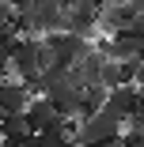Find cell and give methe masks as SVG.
Instances as JSON below:
<instances>
[{
	"instance_id": "cell-1",
	"label": "cell",
	"mask_w": 144,
	"mask_h": 147,
	"mask_svg": "<svg viewBox=\"0 0 144 147\" xmlns=\"http://www.w3.org/2000/svg\"><path fill=\"white\" fill-rule=\"evenodd\" d=\"M53 64V57H49V49L42 45V38H15V45L8 49V68L19 76V83L23 79H34L42 68H49Z\"/></svg>"
},
{
	"instance_id": "cell-2",
	"label": "cell",
	"mask_w": 144,
	"mask_h": 147,
	"mask_svg": "<svg viewBox=\"0 0 144 147\" xmlns=\"http://www.w3.org/2000/svg\"><path fill=\"white\" fill-rule=\"evenodd\" d=\"M121 136V121H114L110 113H91L87 121L76 125V147H91V143H102V140H118Z\"/></svg>"
},
{
	"instance_id": "cell-3",
	"label": "cell",
	"mask_w": 144,
	"mask_h": 147,
	"mask_svg": "<svg viewBox=\"0 0 144 147\" xmlns=\"http://www.w3.org/2000/svg\"><path fill=\"white\" fill-rule=\"evenodd\" d=\"M136 87H110L106 91V102H102V113H110L114 121H129V117L136 113Z\"/></svg>"
},
{
	"instance_id": "cell-4",
	"label": "cell",
	"mask_w": 144,
	"mask_h": 147,
	"mask_svg": "<svg viewBox=\"0 0 144 147\" xmlns=\"http://www.w3.org/2000/svg\"><path fill=\"white\" fill-rule=\"evenodd\" d=\"M133 19H136V11H133L129 4L110 0V4L102 8V15H99V34H118V30H125Z\"/></svg>"
},
{
	"instance_id": "cell-5",
	"label": "cell",
	"mask_w": 144,
	"mask_h": 147,
	"mask_svg": "<svg viewBox=\"0 0 144 147\" xmlns=\"http://www.w3.org/2000/svg\"><path fill=\"white\" fill-rule=\"evenodd\" d=\"M27 125H31V132H42V128H53L57 121H65V117H57V109L49 106V98H31L23 109Z\"/></svg>"
},
{
	"instance_id": "cell-6",
	"label": "cell",
	"mask_w": 144,
	"mask_h": 147,
	"mask_svg": "<svg viewBox=\"0 0 144 147\" xmlns=\"http://www.w3.org/2000/svg\"><path fill=\"white\" fill-rule=\"evenodd\" d=\"M27 102H31V94H27V87L19 79L0 83V117H4V113H23Z\"/></svg>"
},
{
	"instance_id": "cell-7",
	"label": "cell",
	"mask_w": 144,
	"mask_h": 147,
	"mask_svg": "<svg viewBox=\"0 0 144 147\" xmlns=\"http://www.w3.org/2000/svg\"><path fill=\"white\" fill-rule=\"evenodd\" d=\"M27 136H34L31 125H27V117L23 113H4L0 117V140H8V143H19Z\"/></svg>"
},
{
	"instance_id": "cell-8",
	"label": "cell",
	"mask_w": 144,
	"mask_h": 147,
	"mask_svg": "<svg viewBox=\"0 0 144 147\" xmlns=\"http://www.w3.org/2000/svg\"><path fill=\"white\" fill-rule=\"evenodd\" d=\"M133 87H136V94H144V64H136V76H133Z\"/></svg>"
},
{
	"instance_id": "cell-9",
	"label": "cell",
	"mask_w": 144,
	"mask_h": 147,
	"mask_svg": "<svg viewBox=\"0 0 144 147\" xmlns=\"http://www.w3.org/2000/svg\"><path fill=\"white\" fill-rule=\"evenodd\" d=\"M129 30H136V34H140V38H144V15H136V19H133V23H129Z\"/></svg>"
},
{
	"instance_id": "cell-10",
	"label": "cell",
	"mask_w": 144,
	"mask_h": 147,
	"mask_svg": "<svg viewBox=\"0 0 144 147\" xmlns=\"http://www.w3.org/2000/svg\"><path fill=\"white\" fill-rule=\"evenodd\" d=\"M8 49H12V45H8L4 38H0V68H4V64H8Z\"/></svg>"
},
{
	"instance_id": "cell-11",
	"label": "cell",
	"mask_w": 144,
	"mask_h": 147,
	"mask_svg": "<svg viewBox=\"0 0 144 147\" xmlns=\"http://www.w3.org/2000/svg\"><path fill=\"white\" fill-rule=\"evenodd\" d=\"M8 147H38V143H34V136H27V140H19V143H8Z\"/></svg>"
},
{
	"instance_id": "cell-12",
	"label": "cell",
	"mask_w": 144,
	"mask_h": 147,
	"mask_svg": "<svg viewBox=\"0 0 144 147\" xmlns=\"http://www.w3.org/2000/svg\"><path fill=\"white\" fill-rule=\"evenodd\" d=\"M91 147H118V140H102V143H91Z\"/></svg>"
},
{
	"instance_id": "cell-13",
	"label": "cell",
	"mask_w": 144,
	"mask_h": 147,
	"mask_svg": "<svg viewBox=\"0 0 144 147\" xmlns=\"http://www.w3.org/2000/svg\"><path fill=\"white\" fill-rule=\"evenodd\" d=\"M136 61H140V64H144V49H140V57H136Z\"/></svg>"
}]
</instances>
